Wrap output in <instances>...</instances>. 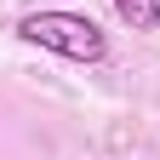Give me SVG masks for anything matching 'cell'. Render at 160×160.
<instances>
[{
    "label": "cell",
    "mask_w": 160,
    "mask_h": 160,
    "mask_svg": "<svg viewBox=\"0 0 160 160\" xmlns=\"http://www.w3.org/2000/svg\"><path fill=\"white\" fill-rule=\"evenodd\" d=\"M114 12H120V23L137 29V34L160 29V0H114Z\"/></svg>",
    "instance_id": "obj_2"
},
{
    "label": "cell",
    "mask_w": 160,
    "mask_h": 160,
    "mask_svg": "<svg viewBox=\"0 0 160 160\" xmlns=\"http://www.w3.org/2000/svg\"><path fill=\"white\" fill-rule=\"evenodd\" d=\"M17 40H29L40 52H57L69 63H103L109 57V34L80 12H29L17 23Z\"/></svg>",
    "instance_id": "obj_1"
}]
</instances>
